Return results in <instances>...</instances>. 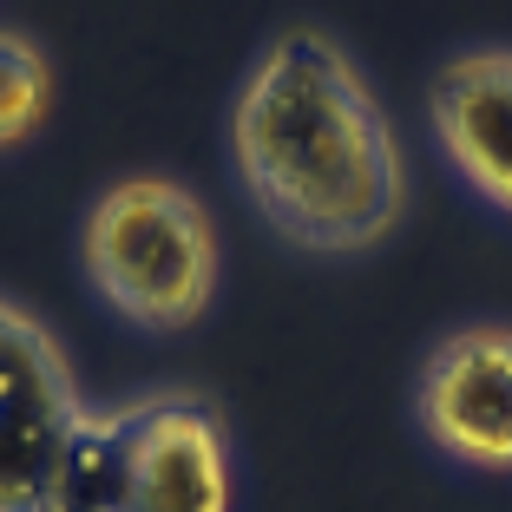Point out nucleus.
Returning a JSON list of instances; mask_svg holds the SVG:
<instances>
[{"mask_svg": "<svg viewBox=\"0 0 512 512\" xmlns=\"http://www.w3.org/2000/svg\"><path fill=\"white\" fill-rule=\"evenodd\" d=\"M230 178L302 256H368L407 217V158L362 60L322 27H283L237 79Z\"/></svg>", "mask_w": 512, "mask_h": 512, "instance_id": "obj_1", "label": "nucleus"}, {"mask_svg": "<svg viewBox=\"0 0 512 512\" xmlns=\"http://www.w3.org/2000/svg\"><path fill=\"white\" fill-rule=\"evenodd\" d=\"M40 512H237L230 421L197 388L86 407Z\"/></svg>", "mask_w": 512, "mask_h": 512, "instance_id": "obj_2", "label": "nucleus"}, {"mask_svg": "<svg viewBox=\"0 0 512 512\" xmlns=\"http://www.w3.org/2000/svg\"><path fill=\"white\" fill-rule=\"evenodd\" d=\"M79 276L138 335H184L224 283L217 217L165 171H125L79 217Z\"/></svg>", "mask_w": 512, "mask_h": 512, "instance_id": "obj_3", "label": "nucleus"}, {"mask_svg": "<svg viewBox=\"0 0 512 512\" xmlns=\"http://www.w3.org/2000/svg\"><path fill=\"white\" fill-rule=\"evenodd\" d=\"M86 407L60 335L0 296V512L46 506Z\"/></svg>", "mask_w": 512, "mask_h": 512, "instance_id": "obj_4", "label": "nucleus"}, {"mask_svg": "<svg viewBox=\"0 0 512 512\" xmlns=\"http://www.w3.org/2000/svg\"><path fill=\"white\" fill-rule=\"evenodd\" d=\"M407 414L447 467L512 480V322L480 316L434 335L407 388Z\"/></svg>", "mask_w": 512, "mask_h": 512, "instance_id": "obj_5", "label": "nucleus"}, {"mask_svg": "<svg viewBox=\"0 0 512 512\" xmlns=\"http://www.w3.org/2000/svg\"><path fill=\"white\" fill-rule=\"evenodd\" d=\"M427 132L473 204L512 224V46H460L434 66Z\"/></svg>", "mask_w": 512, "mask_h": 512, "instance_id": "obj_6", "label": "nucleus"}, {"mask_svg": "<svg viewBox=\"0 0 512 512\" xmlns=\"http://www.w3.org/2000/svg\"><path fill=\"white\" fill-rule=\"evenodd\" d=\"M53 106V60L40 53V40L0 27V151H20L46 125Z\"/></svg>", "mask_w": 512, "mask_h": 512, "instance_id": "obj_7", "label": "nucleus"}]
</instances>
